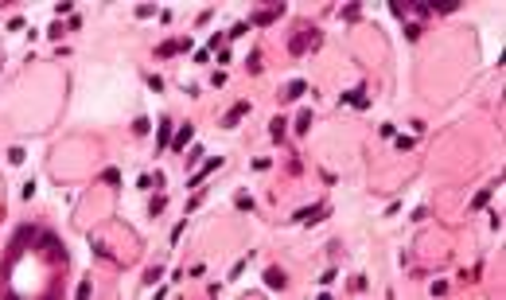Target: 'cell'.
<instances>
[{
    "label": "cell",
    "instance_id": "cell-1",
    "mask_svg": "<svg viewBox=\"0 0 506 300\" xmlns=\"http://www.w3.org/2000/svg\"><path fill=\"white\" fill-rule=\"evenodd\" d=\"M319 43H323V31L312 28V24H300L296 35L288 39V51H292V55H308V51H315Z\"/></svg>",
    "mask_w": 506,
    "mask_h": 300
},
{
    "label": "cell",
    "instance_id": "cell-2",
    "mask_svg": "<svg viewBox=\"0 0 506 300\" xmlns=\"http://www.w3.org/2000/svg\"><path fill=\"white\" fill-rule=\"evenodd\" d=\"M218 168H222V156H207V160L199 164V172H195L191 180H187V187H203V180H207L210 172H218Z\"/></svg>",
    "mask_w": 506,
    "mask_h": 300
},
{
    "label": "cell",
    "instance_id": "cell-3",
    "mask_svg": "<svg viewBox=\"0 0 506 300\" xmlns=\"http://www.w3.org/2000/svg\"><path fill=\"white\" fill-rule=\"evenodd\" d=\"M183 51H191V39H164L156 47V59H172V55H183Z\"/></svg>",
    "mask_w": 506,
    "mask_h": 300
},
{
    "label": "cell",
    "instance_id": "cell-4",
    "mask_svg": "<svg viewBox=\"0 0 506 300\" xmlns=\"http://www.w3.org/2000/svg\"><path fill=\"white\" fill-rule=\"evenodd\" d=\"M245 113H249V102H234L230 109H226V117H222V129H234V125H238Z\"/></svg>",
    "mask_w": 506,
    "mask_h": 300
},
{
    "label": "cell",
    "instance_id": "cell-5",
    "mask_svg": "<svg viewBox=\"0 0 506 300\" xmlns=\"http://www.w3.org/2000/svg\"><path fill=\"white\" fill-rule=\"evenodd\" d=\"M319 218H327V203H315V207L296 210V222H319Z\"/></svg>",
    "mask_w": 506,
    "mask_h": 300
},
{
    "label": "cell",
    "instance_id": "cell-6",
    "mask_svg": "<svg viewBox=\"0 0 506 300\" xmlns=\"http://www.w3.org/2000/svg\"><path fill=\"white\" fill-rule=\"evenodd\" d=\"M281 16H284V8H265V12L249 16V28H265V24H277Z\"/></svg>",
    "mask_w": 506,
    "mask_h": 300
},
{
    "label": "cell",
    "instance_id": "cell-7",
    "mask_svg": "<svg viewBox=\"0 0 506 300\" xmlns=\"http://www.w3.org/2000/svg\"><path fill=\"white\" fill-rule=\"evenodd\" d=\"M191 136H195V129H191V125H183V129L172 136V144H167V148H172V152H183L187 144H191Z\"/></svg>",
    "mask_w": 506,
    "mask_h": 300
},
{
    "label": "cell",
    "instance_id": "cell-8",
    "mask_svg": "<svg viewBox=\"0 0 506 300\" xmlns=\"http://www.w3.org/2000/svg\"><path fill=\"white\" fill-rule=\"evenodd\" d=\"M265 285L273 288V292H277V288H284V285H288V277H284V269H277V265H269V269H265Z\"/></svg>",
    "mask_w": 506,
    "mask_h": 300
},
{
    "label": "cell",
    "instance_id": "cell-9",
    "mask_svg": "<svg viewBox=\"0 0 506 300\" xmlns=\"http://www.w3.org/2000/svg\"><path fill=\"white\" fill-rule=\"evenodd\" d=\"M343 102H347V105H355V109H366V105H370V94H366L362 86H358V90L343 94Z\"/></svg>",
    "mask_w": 506,
    "mask_h": 300
},
{
    "label": "cell",
    "instance_id": "cell-10",
    "mask_svg": "<svg viewBox=\"0 0 506 300\" xmlns=\"http://www.w3.org/2000/svg\"><path fill=\"white\" fill-rule=\"evenodd\" d=\"M304 90H308V82H304V78H292V82H288V90H284V102H296V98H304Z\"/></svg>",
    "mask_w": 506,
    "mask_h": 300
},
{
    "label": "cell",
    "instance_id": "cell-11",
    "mask_svg": "<svg viewBox=\"0 0 506 300\" xmlns=\"http://www.w3.org/2000/svg\"><path fill=\"white\" fill-rule=\"evenodd\" d=\"M156 144H160V148H167V144H172V121H160V136H156Z\"/></svg>",
    "mask_w": 506,
    "mask_h": 300
},
{
    "label": "cell",
    "instance_id": "cell-12",
    "mask_svg": "<svg viewBox=\"0 0 506 300\" xmlns=\"http://www.w3.org/2000/svg\"><path fill=\"white\" fill-rule=\"evenodd\" d=\"M498 183H502V180H498ZM498 183H491V187H483V191H479V195L471 199V207H475V210H479V207H487V199H491V191L498 187Z\"/></svg>",
    "mask_w": 506,
    "mask_h": 300
},
{
    "label": "cell",
    "instance_id": "cell-13",
    "mask_svg": "<svg viewBox=\"0 0 506 300\" xmlns=\"http://www.w3.org/2000/svg\"><path fill=\"white\" fill-rule=\"evenodd\" d=\"M284 129H288V125H284V117H273V125H269L273 140H284Z\"/></svg>",
    "mask_w": 506,
    "mask_h": 300
},
{
    "label": "cell",
    "instance_id": "cell-14",
    "mask_svg": "<svg viewBox=\"0 0 506 300\" xmlns=\"http://www.w3.org/2000/svg\"><path fill=\"white\" fill-rule=\"evenodd\" d=\"M296 129H300V133H308V129H312V109H304V113L296 117Z\"/></svg>",
    "mask_w": 506,
    "mask_h": 300
},
{
    "label": "cell",
    "instance_id": "cell-15",
    "mask_svg": "<svg viewBox=\"0 0 506 300\" xmlns=\"http://www.w3.org/2000/svg\"><path fill=\"white\" fill-rule=\"evenodd\" d=\"M234 207H238V210H253L257 203H253V195H245V191H241V195L234 199Z\"/></svg>",
    "mask_w": 506,
    "mask_h": 300
},
{
    "label": "cell",
    "instance_id": "cell-16",
    "mask_svg": "<svg viewBox=\"0 0 506 300\" xmlns=\"http://www.w3.org/2000/svg\"><path fill=\"white\" fill-rule=\"evenodd\" d=\"M102 180L109 183V187H117V183H121V172H117V168H105V172H102Z\"/></svg>",
    "mask_w": 506,
    "mask_h": 300
},
{
    "label": "cell",
    "instance_id": "cell-17",
    "mask_svg": "<svg viewBox=\"0 0 506 300\" xmlns=\"http://www.w3.org/2000/svg\"><path fill=\"white\" fill-rule=\"evenodd\" d=\"M245 66H249V74H261V51H253V55H249V62H245Z\"/></svg>",
    "mask_w": 506,
    "mask_h": 300
},
{
    "label": "cell",
    "instance_id": "cell-18",
    "mask_svg": "<svg viewBox=\"0 0 506 300\" xmlns=\"http://www.w3.org/2000/svg\"><path fill=\"white\" fill-rule=\"evenodd\" d=\"M148 129H152V125H148V117H136V121H133V133H136V136H144Z\"/></svg>",
    "mask_w": 506,
    "mask_h": 300
},
{
    "label": "cell",
    "instance_id": "cell-19",
    "mask_svg": "<svg viewBox=\"0 0 506 300\" xmlns=\"http://www.w3.org/2000/svg\"><path fill=\"white\" fill-rule=\"evenodd\" d=\"M156 277H164V269H160V265H152V269L144 273V285H156Z\"/></svg>",
    "mask_w": 506,
    "mask_h": 300
},
{
    "label": "cell",
    "instance_id": "cell-20",
    "mask_svg": "<svg viewBox=\"0 0 506 300\" xmlns=\"http://www.w3.org/2000/svg\"><path fill=\"white\" fill-rule=\"evenodd\" d=\"M358 16H362V8H358V4H347V8H343V20H358Z\"/></svg>",
    "mask_w": 506,
    "mask_h": 300
},
{
    "label": "cell",
    "instance_id": "cell-21",
    "mask_svg": "<svg viewBox=\"0 0 506 300\" xmlns=\"http://www.w3.org/2000/svg\"><path fill=\"white\" fill-rule=\"evenodd\" d=\"M195 164H203V148H191V152H187V168H195Z\"/></svg>",
    "mask_w": 506,
    "mask_h": 300
},
{
    "label": "cell",
    "instance_id": "cell-22",
    "mask_svg": "<svg viewBox=\"0 0 506 300\" xmlns=\"http://www.w3.org/2000/svg\"><path fill=\"white\" fill-rule=\"evenodd\" d=\"M164 207H167V199H164V195H156V199H152V207H148V214H160Z\"/></svg>",
    "mask_w": 506,
    "mask_h": 300
},
{
    "label": "cell",
    "instance_id": "cell-23",
    "mask_svg": "<svg viewBox=\"0 0 506 300\" xmlns=\"http://www.w3.org/2000/svg\"><path fill=\"white\" fill-rule=\"evenodd\" d=\"M413 144H417L413 136H397V152H409V148H413Z\"/></svg>",
    "mask_w": 506,
    "mask_h": 300
},
{
    "label": "cell",
    "instance_id": "cell-24",
    "mask_svg": "<svg viewBox=\"0 0 506 300\" xmlns=\"http://www.w3.org/2000/svg\"><path fill=\"white\" fill-rule=\"evenodd\" d=\"M24 156H28L24 148H8V160H12V164H24Z\"/></svg>",
    "mask_w": 506,
    "mask_h": 300
},
{
    "label": "cell",
    "instance_id": "cell-25",
    "mask_svg": "<svg viewBox=\"0 0 506 300\" xmlns=\"http://www.w3.org/2000/svg\"><path fill=\"white\" fill-rule=\"evenodd\" d=\"M183 230H187V218H179V222H176V230H172V242H179V234H183Z\"/></svg>",
    "mask_w": 506,
    "mask_h": 300
}]
</instances>
